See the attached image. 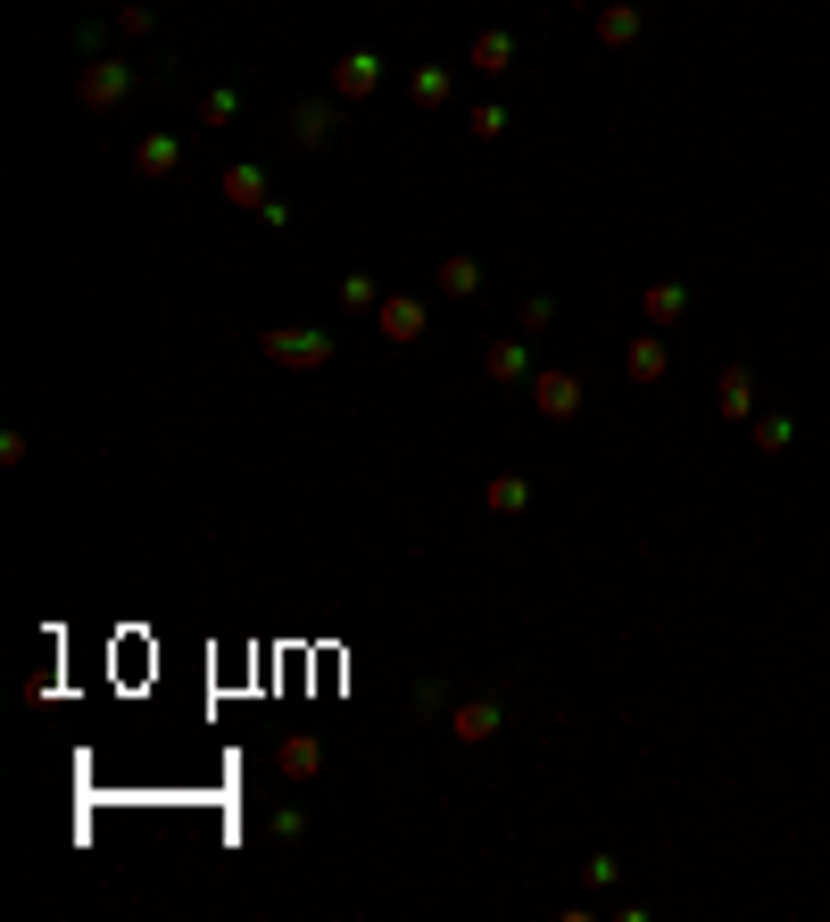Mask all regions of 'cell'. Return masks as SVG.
<instances>
[{
  "mask_svg": "<svg viewBox=\"0 0 830 922\" xmlns=\"http://www.w3.org/2000/svg\"><path fill=\"white\" fill-rule=\"evenodd\" d=\"M133 92V67H125V58H83V76H76V100H83V109H92V116H109L116 109V100H125Z\"/></svg>",
  "mask_w": 830,
  "mask_h": 922,
  "instance_id": "cell-1",
  "label": "cell"
},
{
  "mask_svg": "<svg viewBox=\"0 0 830 922\" xmlns=\"http://www.w3.org/2000/svg\"><path fill=\"white\" fill-rule=\"evenodd\" d=\"M258 358H274V366H333V333L283 324V333H258Z\"/></svg>",
  "mask_w": 830,
  "mask_h": 922,
  "instance_id": "cell-2",
  "label": "cell"
},
{
  "mask_svg": "<svg viewBox=\"0 0 830 922\" xmlns=\"http://www.w3.org/2000/svg\"><path fill=\"white\" fill-rule=\"evenodd\" d=\"M333 133H340V109H333V100H300V109L283 116V142H291V151H333Z\"/></svg>",
  "mask_w": 830,
  "mask_h": 922,
  "instance_id": "cell-3",
  "label": "cell"
},
{
  "mask_svg": "<svg viewBox=\"0 0 830 922\" xmlns=\"http://www.w3.org/2000/svg\"><path fill=\"white\" fill-rule=\"evenodd\" d=\"M531 408H540L548 424H573V415H582V375H565V366L531 375Z\"/></svg>",
  "mask_w": 830,
  "mask_h": 922,
  "instance_id": "cell-4",
  "label": "cell"
},
{
  "mask_svg": "<svg viewBox=\"0 0 830 922\" xmlns=\"http://www.w3.org/2000/svg\"><path fill=\"white\" fill-rule=\"evenodd\" d=\"M382 341H399V349H415V341H424V324H433V308L415 300V291H382Z\"/></svg>",
  "mask_w": 830,
  "mask_h": 922,
  "instance_id": "cell-5",
  "label": "cell"
},
{
  "mask_svg": "<svg viewBox=\"0 0 830 922\" xmlns=\"http://www.w3.org/2000/svg\"><path fill=\"white\" fill-rule=\"evenodd\" d=\"M133 175L142 184H175L183 175V133H142L133 142Z\"/></svg>",
  "mask_w": 830,
  "mask_h": 922,
  "instance_id": "cell-6",
  "label": "cell"
},
{
  "mask_svg": "<svg viewBox=\"0 0 830 922\" xmlns=\"http://www.w3.org/2000/svg\"><path fill=\"white\" fill-rule=\"evenodd\" d=\"M498 723H507V707H498V698H466V707H449V740H457V748L498 740Z\"/></svg>",
  "mask_w": 830,
  "mask_h": 922,
  "instance_id": "cell-7",
  "label": "cell"
},
{
  "mask_svg": "<svg viewBox=\"0 0 830 922\" xmlns=\"http://www.w3.org/2000/svg\"><path fill=\"white\" fill-rule=\"evenodd\" d=\"M382 92V58L374 51H340L333 58V100H374Z\"/></svg>",
  "mask_w": 830,
  "mask_h": 922,
  "instance_id": "cell-8",
  "label": "cell"
},
{
  "mask_svg": "<svg viewBox=\"0 0 830 922\" xmlns=\"http://www.w3.org/2000/svg\"><path fill=\"white\" fill-rule=\"evenodd\" d=\"M482 375H491V382H531L524 333H491V349H482Z\"/></svg>",
  "mask_w": 830,
  "mask_h": 922,
  "instance_id": "cell-9",
  "label": "cell"
},
{
  "mask_svg": "<svg viewBox=\"0 0 830 922\" xmlns=\"http://www.w3.org/2000/svg\"><path fill=\"white\" fill-rule=\"evenodd\" d=\"M274 773H283V781H316V773H324V740L316 732H291L283 748H274Z\"/></svg>",
  "mask_w": 830,
  "mask_h": 922,
  "instance_id": "cell-10",
  "label": "cell"
},
{
  "mask_svg": "<svg viewBox=\"0 0 830 922\" xmlns=\"http://www.w3.org/2000/svg\"><path fill=\"white\" fill-rule=\"evenodd\" d=\"M664 366H673V349H664V333H640L631 349H622V375L631 382H664Z\"/></svg>",
  "mask_w": 830,
  "mask_h": 922,
  "instance_id": "cell-11",
  "label": "cell"
},
{
  "mask_svg": "<svg viewBox=\"0 0 830 922\" xmlns=\"http://www.w3.org/2000/svg\"><path fill=\"white\" fill-rule=\"evenodd\" d=\"M466 67H482V76H507V67H515V34H507V25H491V34H473Z\"/></svg>",
  "mask_w": 830,
  "mask_h": 922,
  "instance_id": "cell-12",
  "label": "cell"
},
{
  "mask_svg": "<svg viewBox=\"0 0 830 922\" xmlns=\"http://www.w3.org/2000/svg\"><path fill=\"white\" fill-rule=\"evenodd\" d=\"M433 291H440V300H473V291H482V266H473V258H440L433 266Z\"/></svg>",
  "mask_w": 830,
  "mask_h": 922,
  "instance_id": "cell-13",
  "label": "cell"
},
{
  "mask_svg": "<svg viewBox=\"0 0 830 922\" xmlns=\"http://www.w3.org/2000/svg\"><path fill=\"white\" fill-rule=\"evenodd\" d=\"M640 9H631V0H615V9H598V42H606V51H622V42H640Z\"/></svg>",
  "mask_w": 830,
  "mask_h": 922,
  "instance_id": "cell-14",
  "label": "cell"
},
{
  "mask_svg": "<svg viewBox=\"0 0 830 922\" xmlns=\"http://www.w3.org/2000/svg\"><path fill=\"white\" fill-rule=\"evenodd\" d=\"M407 100H415L424 116L449 109V67H415V76H407Z\"/></svg>",
  "mask_w": 830,
  "mask_h": 922,
  "instance_id": "cell-15",
  "label": "cell"
},
{
  "mask_svg": "<svg viewBox=\"0 0 830 922\" xmlns=\"http://www.w3.org/2000/svg\"><path fill=\"white\" fill-rule=\"evenodd\" d=\"M482 508H491V515H524L531 508V482H524V474H498V482L482 490Z\"/></svg>",
  "mask_w": 830,
  "mask_h": 922,
  "instance_id": "cell-16",
  "label": "cell"
},
{
  "mask_svg": "<svg viewBox=\"0 0 830 922\" xmlns=\"http://www.w3.org/2000/svg\"><path fill=\"white\" fill-rule=\"evenodd\" d=\"M689 316V291L681 282H648V324H681Z\"/></svg>",
  "mask_w": 830,
  "mask_h": 922,
  "instance_id": "cell-17",
  "label": "cell"
},
{
  "mask_svg": "<svg viewBox=\"0 0 830 922\" xmlns=\"http://www.w3.org/2000/svg\"><path fill=\"white\" fill-rule=\"evenodd\" d=\"M225 200L233 208H266V167H225Z\"/></svg>",
  "mask_w": 830,
  "mask_h": 922,
  "instance_id": "cell-18",
  "label": "cell"
},
{
  "mask_svg": "<svg viewBox=\"0 0 830 922\" xmlns=\"http://www.w3.org/2000/svg\"><path fill=\"white\" fill-rule=\"evenodd\" d=\"M340 308H349V316H374V308H382V282H374V275H340Z\"/></svg>",
  "mask_w": 830,
  "mask_h": 922,
  "instance_id": "cell-19",
  "label": "cell"
},
{
  "mask_svg": "<svg viewBox=\"0 0 830 922\" xmlns=\"http://www.w3.org/2000/svg\"><path fill=\"white\" fill-rule=\"evenodd\" d=\"M233 116H242V92H233V84H216V92L200 100V125L216 133V125H233Z\"/></svg>",
  "mask_w": 830,
  "mask_h": 922,
  "instance_id": "cell-20",
  "label": "cell"
},
{
  "mask_svg": "<svg viewBox=\"0 0 830 922\" xmlns=\"http://www.w3.org/2000/svg\"><path fill=\"white\" fill-rule=\"evenodd\" d=\"M748 391H755V382H748V366H731V375H722V399H715V408H722V415H748V408H755Z\"/></svg>",
  "mask_w": 830,
  "mask_h": 922,
  "instance_id": "cell-21",
  "label": "cell"
},
{
  "mask_svg": "<svg viewBox=\"0 0 830 922\" xmlns=\"http://www.w3.org/2000/svg\"><path fill=\"white\" fill-rule=\"evenodd\" d=\"M150 25H158V9H150V0H125V9H116V34H133V42H142Z\"/></svg>",
  "mask_w": 830,
  "mask_h": 922,
  "instance_id": "cell-22",
  "label": "cell"
},
{
  "mask_svg": "<svg viewBox=\"0 0 830 922\" xmlns=\"http://www.w3.org/2000/svg\"><path fill=\"white\" fill-rule=\"evenodd\" d=\"M789 441H797L789 415H764V424H755V449H789Z\"/></svg>",
  "mask_w": 830,
  "mask_h": 922,
  "instance_id": "cell-23",
  "label": "cell"
},
{
  "mask_svg": "<svg viewBox=\"0 0 830 922\" xmlns=\"http://www.w3.org/2000/svg\"><path fill=\"white\" fill-rule=\"evenodd\" d=\"M548 324H557V300H548V291H531V300H524V333H548Z\"/></svg>",
  "mask_w": 830,
  "mask_h": 922,
  "instance_id": "cell-24",
  "label": "cell"
},
{
  "mask_svg": "<svg viewBox=\"0 0 830 922\" xmlns=\"http://www.w3.org/2000/svg\"><path fill=\"white\" fill-rule=\"evenodd\" d=\"M498 133H507V109H498V100H491V109H473V142H498Z\"/></svg>",
  "mask_w": 830,
  "mask_h": 922,
  "instance_id": "cell-25",
  "label": "cell"
},
{
  "mask_svg": "<svg viewBox=\"0 0 830 922\" xmlns=\"http://www.w3.org/2000/svg\"><path fill=\"white\" fill-rule=\"evenodd\" d=\"M573 9H590V0H573Z\"/></svg>",
  "mask_w": 830,
  "mask_h": 922,
  "instance_id": "cell-26",
  "label": "cell"
}]
</instances>
